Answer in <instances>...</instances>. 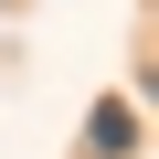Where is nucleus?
Wrapping results in <instances>:
<instances>
[{"label":"nucleus","instance_id":"1","mask_svg":"<svg viewBox=\"0 0 159 159\" xmlns=\"http://www.w3.org/2000/svg\"><path fill=\"white\" fill-rule=\"evenodd\" d=\"M85 148H96V159H127V148H138V127H127V106H106V117L85 127Z\"/></svg>","mask_w":159,"mask_h":159}]
</instances>
